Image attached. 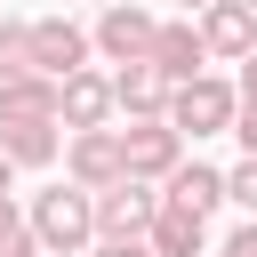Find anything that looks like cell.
Segmentation results:
<instances>
[{"label": "cell", "instance_id": "cell-1", "mask_svg": "<svg viewBox=\"0 0 257 257\" xmlns=\"http://www.w3.org/2000/svg\"><path fill=\"white\" fill-rule=\"evenodd\" d=\"M24 225L40 233V257H80V249H96V193H80V185L64 177V185L32 193Z\"/></svg>", "mask_w": 257, "mask_h": 257}, {"label": "cell", "instance_id": "cell-2", "mask_svg": "<svg viewBox=\"0 0 257 257\" xmlns=\"http://www.w3.org/2000/svg\"><path fill=\"white\" fill-rule=\"evenodd\" d=\"M233 112H241V88L217 80V72L169 88V128H177V137H217V128H233Z\"/></svg>", "mask_w": 257, "mask_h": 257}, {"label": "cell", "instance_id": "cell-3", "mask_svg": "<svg viewBox=\"0 0 257 257\" xmlns=\"http://www.w3.org/2000/svg\"><path fill=\"white\" fill-rule=\"evenodd\" d=\"M64 177L80 193H104L128 177V153H120V128H72L64 137Z\"/></svg>", "mask_w": 257, "mask_h": 257}, {"label": "cell", "instance_id": "cell-4", "mask_svg": "<svg viewBox=\"0 0 257 257\" xmlns=\"http://www.w3.org/2000/svg\"><path fill=\"white\" fill-rule=\"evenodd\" d=\"M153 32H161V16H145L137 0H112V8H96V56L104 64H145L153 56Z\"/></svg>", "mask_w": 257, "mask_h": 257}, {"label": "cell", "instance_id": "cell-5", "mask_svg": "<svg viewBox=\"0 0 257 257\" xmlns=\"http://www.w3.org/2000/svg\"><path fill=\"white\" fill-rule=\"evenodd\" d=\"M153 209H161V185H145V177L104 185V193H96V241H145Z\"/></svg>", "mask_w": 257, "mask_h": 257}, {"label": "cell", "instance_id": "cell-6", "mask_svg": "<svg viewBox=\"0 0 257 257\" xmlns=\"http://www.w3.org/2000/svg\"><path fill=\"white\" fill-rule=\"evenodd\" d=\"M120 153H128V177H145V185H169L185 169V137L169 120H128L120 128Z\"/></svg>", "mask_w": 257, "mask_h": 257}, {"label": "cell", "instance_id": "cell-7", "mask_svg": "<svg viewBox=\"0 0 257 257\" xmlns=\"http://www.w3.org/2000/svg\"><path fill=\"white\" fill-rule=\"evenodd\" d=\"M88 32L72 24V16H32V72H48V80H72V72H88Z\"/></svg>", "mask_w": 257, "mask_h": 257}, {"label": "cell", "instance_id": "cell-8", "mask_svg": "<svg viewBox=\"0 0 257 257\" xmlns=\"http://www.w3.org/2000/svg\"><path fill=\"white\" fill-rule=\"evenodd\" d=\"M153 64H161V80H169V88L201 80V72H209V40H201V16H169V24L153 32Z\"/></svg>", "mask_w": 257, "mask_h": 257}, {"label": "cell", "instance_id": "cell-9", "mask_svg": "<svg viewBox=\"0 0 257 257\" xmlns=\"http://www.w3.org/2000/svg\"><path fill=\"white\" fill-rule=\"evenodd\" d=\"M112 112H120V96H112V72H72V80H64V96H56V120H64V137H72V128H112Z\"/></svg>", "mask_w": 257, "mask_h": 257}, {"label": "cell", "instance_id": "cell-10", "mask_svg": "<svg viewBox=\"0 0 257 257\" xmlns=\"http://www.w3.org/2000/svg\"><path fill=\"white\" fill-rule=\"evenodd\" d=\"M145 241H153V257H209V217L161 193V209H153V225H145Z\"/></svg>", "mask_w": 257, "mask_h": 257}, {"label": "cell", "instance_id": "cell-11", "mask_svg": "<svg viewBox=\"0 0 257 257\" xmlns=\"http://www.w3.org/2000/svg\"><path fill=\"white\" fill-rule=\"evenodd\" d=\"M201 40H209V56H225V64L257 56V8H249V0H217V8H201Z\"/></svg>", "mask_w": 257, "mask_h": 257}, {"label": "cell", "instance_id": "cell-12", "mask_svg": "<svg viewBox=\"0 0 257 257\" xmlns=\"http://www.w3.org/2000/svg\"><path fill=\"white\" fill-rule=\"evenodd\" d=\"M112 96H120L128 120H169V80H161L153 56L145 64H112Z\"/></svg>", "mask_w": 257, "mask_h": 257}, {"label": "cell", "instance_id": "cell-13", "mask_svg": "<svg viewBox=\"0 0 257 257\" xmlns=\"http://www.w3.org/2000/svg\"><path fill=\"white\" fill-rule=\"evenodd\" d=\"M0 153L16 169H48L64 153V120H0Z\"/></svg>", "mask_w": 257, "mask_h": 257}, {"label": "cell", "instance_id": "cell-14", "mask_svg": "<svg viewBox=\"0 0 257 257\" xmlns=\"http://www.w3.org/2000/svg\"><path fill=\"white\" fill-rule=\"evenodd\" d=\"M161 193H169V201H185V209H201V217H217V209L233 201V193H225V169H209V161H185Z\"/></svg>", "mask_w": 257, "mask_h": 257}, {"label": "cell", "instance_id": "cell-15", "mask_svg": "<svg viewBox=\"0 0 257 257\" xmlns=\"http://www.w3.org/2000/svg\"><path fill=\"white\" fill-rule=\"evenodd\" d=\"M56 96H64V80L24 72V80H8V88H0V120H56Z\"/></svg>", "mask_w": 257, "mask_h": 257}, {"label": "cell", "instance_id": "cell-16", "mask_svg": "<svg viewBox=\"0 0 257 257\" xmlns=\"http://www.w3.org/2000/svg\"><path fill=\"white\" fill-rule=\"evenodd\" d=\"M24 72H32V24L0 16V88H8V80H24Z\"/></svg>", "mask_w": 257, "mask_h": 257}, {"label": "cell", "instance_id": "cell-17", "mask_svg": "<svg viewBox=\"0 0 257 257\" xmlns=\"http://www.w3.org/2000/svg\"><path fill=\"white\" fill-rule=\"evenodd\" d=\"M225 193H233V201L257 217V161H249V153H241V169H225Z\"/></svg>", "mask_w": 257, "mask_h": 257}, {"label": "cell", "instance_id": "cell-18", "mask_svg": "<svg viewBox=\"0 0 257 257\" xmlns=\"http://www.w3.org/2000/svg\"><path fill=\"white\" fill-rule=\"evenodd\" d=\"M0 257H40V233H32L24 217H8V225H0Z\"/></svg>", "mask_w": 257, "mask_h": 257}, {"label": "cell", "instance_id": "cell-19", "mask_svg": "<svg viewBox=\"0 0 257 257\" xmlns=\"http://www.w3.org/2000/svg\"><path fill=\"white\" fill-rule=\"evenodd\" d=\"M217 257H257V217H249V225H233V233L217 241Z\"/></svg>", "mask_w": 257, "mask_h": 257}, {"label": "cell", "instance_id": "cell-20", "mask_svg": "<svg viewBox=\"0 0 257 257\" xmlns=\"http://www.w3.org/2000/svg\"><path fill=\"white\" fill-rule=\"evenodd\" d=\"M233 137H241V153L257 161V104H241V112H233Z\"/></svg>", "mask_w": 257, "mask_h": 257}, {"label": "cell", "instance_id": "cell-21", "mask_svg": "<svg viewBox=\"0 0 257 257\" xmlns=\"http://www.w3.org/2000/svg\"><path fill=\"white\" fill-rule=\"evenodd\" d=\"M88 257H153V241H96Z\"/></svg>", "mask_w": 257, "mask_h": 257}, {"label": "cell", "instance_id": "cell-22", "mask_svg": "<svg viewBox=\"0 0 257 257\" xmlns=\"http://www.w3.org/2000/svg\"><path fill=\"white\" fill-rule=\"evenodd\" d=\"M233 88H241V104H257V56H241V80Z\"/></svg>", "mask_w": 257, "mask_h": 257}, {"label": "cell", "instance_id": "cell-23", "mask_svg": "<svg viewBox=\"0 0 257 257\" xmlns=\"http://www.w3.org/2000/svg\"><path fill=\"white\" fill-rule=\"evenodd\" d=\"M8 177H16V161H8V153H0V193H8Z\"/></svg>", "mask_w": 257, "mask_h": 257}, {"label": "cell", "instance_id": "cell-24", "mask_svg": "<svg viewBox=\"0 0 257 257\" xmlns=\"http://www.w3.org/2000/svg\"><path fill=\"white\" fill-rule=\"evenodd\" d=\"M177 8H185V16H201V8H217V0H177Z\"/></svg>", "mask_w": 257, "mask_h": 257}, {"label": "cell", "instance_id": "cell-25", "mask_svg": "<svg viewBox=\"0 0 257 257\" xmlns=\"http://www.w3.org/2000/svg\"><path fill=\"white\" fill-rule=\"evenodd\" d=\"M8 217H16V201H8V193H0V225H8Z\"/></svg>", "mask_w": 257, "mask_h": 257}, {"label": "cell", "instance_id": "cell-26", "mask_svg": "<svg viewBox=\"0 0 257 257\" xmlns=\"http://www.w3.org/2000/svg\"><path fill=\"white\" fill-rule=\"evenodd\" d=\"M96 8H112V0H96Z\"/></svg>", "mask_w": 257, "mask_h": 257}, {"label": "cell", "instance_id": "cell-27", "mask_svg": "<svg viewBox=\"0 0 257 257\" xmlns=\"http://www.w3.org/2000/svg\"><path fill=\"white\" fill-rule=\"evenodd\" d=\"M249 8H257V0H249Z\"/></svg>", "mask_w": 257, "mask_h": 257}]
</instances>
